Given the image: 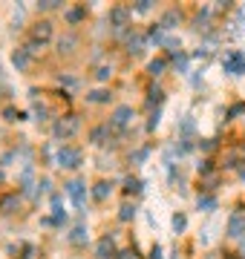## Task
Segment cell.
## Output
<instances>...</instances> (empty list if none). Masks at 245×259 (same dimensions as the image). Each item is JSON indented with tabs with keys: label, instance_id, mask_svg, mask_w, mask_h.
Listing matches in <instances>:
<instances>
[{
	"label": "cell",
	"instance_id": "obj_1",
	"mask_svg": "<svg viewBox=\"0 0 245 259\" xmlns=\"http://www.w3.org/2000/svg\"><path fill=\"white\" fill-rule=\"evenodd\" d=\"M55 164L61 167V170H78V167L84 164V150L75 147V144H61L55 153Z\"/></svg>",
	"mask_w": 245,
	"mask_h": 259
},
{
	"label": "cell",
	"instance_id": "obj_2",
	"mask_svg": "<svg viewBox=\"0 0 245 259\" xmlns=\"http://www.w3.org/2000/svg\"><path fill=\"white\" fill-rule=\"evenodd\" d=\"M78 130H81V121H78V115H61V118L52 121V139L55 141H69L72 136H75Z\"/></svg>",
	"mask_w": 245,
	"mask_h": 259
},
{
	"label": "cell",
	"instance_id": "obj_3",
	"mask_svg": "<svg viewBox=\"0 0 245 259\" xmlns=\"http://www.w3.org/2000/svg\"><path fill=\"white\" fill-rule=\"evenodd\" d=\"M64 193L69 196V202H72V207H75V210H84V207H87L90 187H87L84 179H69V182L64 185Z\"/></svg>",
	"mask_w": 245,
	"mask_h": 259
},
{
	"label": "cell",
	"instance_id": "obj_4",
	"mask_svg": "<svg viewBox=\"0 0 245 259\" xmlns=\"http://www.w3.org/2000/svg\"><path fill=\"white\" fill-rule=\"evenodd\" d=\"M107 20H110V29L113 32H130V23H133V9L130 6H113L110 9V15H107Z\"/></svg>",
	"mask_w": 245,
	"mask_h": 259
},
{
	"label": "cell",
	"instance_id": "obj_5",
	"mask_svg": "<svg viewBox=\"0 0 245 259\" xmlns=\"http://www.w3.org/2000/svg\"><path fill=\"white\" fill-rule=\"evenodd\" d=\"M133 118H136V110H133L130 104H115L107 124H110V127H113V133H115V130H127L133 124Z\"/></svg>",
	"mask_w": 245,
	"mask_h": 259
},
{
	"label": "cell",
	"instance_id": "obj_6",
	"mask_svg": "<svg viewBox=\"0 0 245 259\" xmlns=\"http://www.w3.org/2000/svg\"><path fill=\"white\" fill-rule=\"evenodd\" d=\"M52 37H55V23H52L49 18L32 23V29H29V40H35L38 47H47Z\"/></svg>",
	"mask_w": 245,
	"mask_h": 259
},
{
	"label": "cell",
	"instance_id": "obj_7",
	"mask_svg": "<svg viewBox=\"0 0 245 259\" xmlns=\"http://www.w3.org/2000/svg\"><path fill=\"white\" fill-rule=\"evenodd\" d=\"M110 141H113V127L107 121L90 127V133H87V144L90 147H110Z\"/></svg>",
	"mask_w": 245,
	"mask_h": 259
},
{
	"label": "cell",
	"instance_id": "obj_8",
	"mask_svg": "<svg viewBox=\"0 0 245 259\" xmlns=\"http://www.w3.org/2000/svg\"><path fill=\"white\" fill-rule=\"evenodd\" d=\"M78 47H81V37L69 29V32H64V35H58L55 37V52L61 58H69V55H75L78 52Z\"/></svg>",
	"mask_w": 245,
	"mask_h": 259
},
{
	"label": "cell",
	"instance_id": "obj_9",
	"mask_svg": "<svg viewBox=\"0 0 245 259\" xmlns=\"http://www.w3.org/2000/svg\"><path fill=\"white\" fill-rule=\"evenodd\" d=\"M222 69H225V75H234V78L245 75V52H242V49L228 52V55L222 58Z\"/></svg>",
	"mask_w": 245,
	"mask_h": 259
},
{
	"label": "cell",
	"instance_id": "obj_10",
	"mask_svg": "<svg viewBox=\"0 0 245 259\" xmlns=\"http://www.w3.org/2000/svg\"><path fill=\"white\" fill-rule=\"evenodd\" d=\"M225 236L228 239H242L245 236V213L242 210H234L225 219Z\"/></svg>",
	"mask_w": 245,
	"mask_h": 259
},
{
	"label": "cell",
	"instance_id": "obj_11",
	"mask_svg": "<svg viewBox=\"0 0 245 259\" xmlns=\"http://www.w3.org/2000/svg\"><path fill=\"white\" fill-rule=\"evenodd\" d=\"M66 245H72V248H87L90 245V231H87L84 222H78L69 228V233H66Z\"/></svg>",
	"mask_w": 245,
	"mask_h": 259
},
{
	"label": "cell",
	"instance_id": "obj_12",
	"mask_svg": "<svg viewBox=\"0 0 245 259\" xmlns=\"http://www.w3.org/2000/svg\"><path fill=\"white\" fill-rule=\"evenodd\" d=\"M214 15H217V9H214V6H202V9H196V15H193V20H190V26L196 29V32H208V29H211Z\"/></svg>",
	"mask_w": 245,
	"mask_h": 259
},
{
	"label": "cell",
	"instance_id": "obj_13",
	"mask_svg": "<svg viewBox=\"0 0 245 259\" xmlns=\"http://www.w3.org/2000/svg\"><path fill=\"white\" fill-rule=\"evenodd\" d=\"M52 222H55V228H64L66 222H69V213H66V207H64V202H61V193H52Z\"/></svg>",
	"mask_w": 245,
	"mask_h": 259
},
{
	"label": "cell",
	"instance_id": "obj_14",
	"mask_svg": "<svg viewBox=\"0 0 245 259\" xmlns=\"http://www.w3.org/2000/svg\"><path fill=\"white\" fill-rule=\"evenodd\" d=\"M95 256H98V259H115V256H118V248H115V239L110 236V233L98 239V245H95Z\"/></svg>",
	"mask_w": 245,
	"mask_h": 259
},
{
	"label": "cell",
	"instance_id": "obj_15",
	"mask_svg": "<svg viewBox=\"0 0 245 259\" xmlns=\"http://www.w3.org/2000/svg\"><path fill=\"white\" fill-rule=\"evenodd\" d=\"M196 210L202 213V216H214V213L219 210V199L214 193H199L196 196Z\"/></svg>",
	"mask_w": 245,
	"mask_h": 259
},
{
	"label": "cell",
	"instance_id": "obj_16",
	"mask_svg": "<svg viewBox=\"0 0 245 259\" xmlns=\"http://www.w3.org/2000/svg\"><path fill=\"white\" fill-rule=\"evenodd\" d=\"M150 47V44H147V35H144V32H127V52H130V55H142L144 49Z\"/></svg>",
	"mask_w": 245,
	"mask_h": 259
},
{
	"label": "cell",
	"instance_id": "obj_17",
	"mask_svg": "<svg viewBox=\"0 0 245 259\" xmlns=\"http://www.w3.org/2000/svg\"><path fill=\"white\" fill-rule=\"evenodd\" d=\"M87 104H95V107H101V104H110L113 101V90H107V87H95L90 93L84 95Z\"/></svg>",
	"mask_w": 245,
	"mask_h": 259
},
{
	"label": "cell",
	"instance_id": "obj_18",
	"mask_svg": "<svg viewBox=\"0 0 245 259\" xmlns=\"http://www.w3.org/2000/svg\"><path fill=\"white\" fill-rule=\"evenodd\" d=\"M113 193V182H107V179H98L93 187H90V196H93L95 202H107Z\"/></svg>",
	"mask_w": 245,
	"mask_h": 259
},
{
	"label": "cell",
	"instance_id": "obj_19",
	"mask_svg": "<svg viewBox=\"0 0 245 259\" xmlns=\"http://www.w3.org/2000/svg\"><path fill=\"white\" fill-rule=\"evenodd\" d=\"M32 61H35V58L29 55L23 47H18L15 52H12V64H15V69H18V72H26L29 66H32Z\"/></svg>",
	"mask_w": 245,
	"mask_h": 259
},
{
	"label": "cell",
	"instance_id": "obj_20",
	"mask_svg": "<svg viewBox=\"0 0 245 259\" xmlns=\"http://www.w3.org/2000/svg\"><path fill=\"white\" fill-rule=\"evenodd\" d=\"M179 23H182V12H179V9H168L165 15H161V20H159V26L165 29L168 35H170L176 26H179Z\"/></svg>",
	"mask_w": 245,
	"mask_h": 259
},
{
	"label": "cell",
	"instance_id": "obj_21",
	"mask_svg": "<svg viewBox=\"0 0 245 259\" xmlns=\"http://www.w3.org/2000/svg\"><path fill=\"white\" fill-rule=\"evenodd\" d=\"M113 75H115V66L110 64V61H104V64H95V66H93V78H95L98 83H107Z\"/></svg>",
	"mask_w": 245,
	"mask_h": 259
},
{
	"label": "cell",
	"instance_id": "obj_22",
	"mask_svg": "<svg viewBox=\"0 0 245 259\" xmlns=\"http://www.w3.org/2000/svg\"><path fill=\"white\" fill-rule=\"evenodd\" d=\"M170 231L176 233V236H182V233L188 231V213L185 210H173V216H170Z\"/></svg>",
	"mask_w": 245,
	"mask_h": 259
},
{
	"label": "cell",
	"instance_id": "obj_23",
	"mask_svg": "<svg viewBox=\"0 0 245 259\" xmlns=\"http://www.w3.org/2000/svg\"><path fill=\"white\" fill-rule=\"evenodd\" d=\"M64 20H66V26H78V23H84L87 20V6H72V9H66Z\"/></svg>",
	"mask_w": 245,
	"mask_h": 259
},
{
	"label": "cell",
	"instance_id": "obj_24",
	"mask_svg": "<svg viewBox=\"0 0 245 259\" xmlns=\"http://www.w3.org/2000/svg\"><path fill=\"white\" fill-rule=\"evenodd\" d=\"M0 121L3 124H18V121H23V112L15 104H6V107H0Z\"/></svg>",
	"mask_w": 245,
	"mask_h": 259
},
{
	"label": "cell",
	"instance_id": "obj_25",
	"mask_svg": "<svg viewBox=\"0 0 245 259\" xmlns=\"http://www.w3.org/2000/svg\"><path fill=\"white\" fill-rule=\"evenodd\" d=\"M165 69H168V58H153L150 64H147V75H150L153 81H159L161 75H165Z\"/></svg>",
	"mask_w": 245,
	"mask_h": 259
},
{
	"label": "cell",
	"instance_id": "obj_26",
	"mask_svg": "<svg viewBox=\"0 0 245 259\" xmlns=\"http://www.w3.org/2000/svg\"><path fill=\"white\" fill-rule=\"evenodd\" d=\"M121 190H124V196H127V199H130V196H136V193H142V179H139V176H124Z\"/></svg>",
	"mask_w": 245,
	"mask_h": 259
},
{
	"label": "cell",
	"instance_id": "obj_27",
	"mask_svg": "<svg viewBox=\"0 0 245 259\" xmlns=\"http://www.w3.org/2000/svg\"><path fill=\"white\" fill-rule=\"evenodd\" d=\"M136 202H133V199H124L121 202V207H118V222H133V219H136Z\"/></svg>",
	"mask_w": 245,
	"mask_h": 259
},
{
	"label": "cell",
	"instance_id": "obj_28",
	"mask_svg": "<svg viewBox=\"0 0 245 259\" xmlns=\"http://www.w3.org/2000/svg\"><path fill=\"white\" fill-rule=\"evenodd\" d=\"M147 104L156 107V110H161V104H165V90H161L159 83H153L150 90H147Z\"/></svg>",
	"mask_w": 245,
	"mask_h": 259
},
{
	"label": "cell",
	"instance_id": "obj_29",
	"mask_svg": "<svg viewBox=\"0 0 245 259\" xmlns=\"http://www.w3.org/2000/svg\"><path fill=\"white\" fill-rule=\"evenodd\" d=\"M20 207V193H9L0 199V213H15Z\"/></svg>",
	"mask_w": 245,
	"mask_h": 259
},
{
	"label": "cell",
	"instance_id": "obj_30",
	"mask_svg": "<svg viewBox=\"0 0 245 259\" xmlns=\"http://www.w3.org/2000/svg\"><path fill=\"white\" fill-rule=\"evenodd\" d=\"M193 130H196L193 115H185V118L179 121V139H190V136H193Z\"/></svg>",
	"mask_w": 245,
	"mask_h": 259
},
{
	"label": "cell",
	"instance_id": "obj_31",
	"mask_svg": "<svg viewBox=\"0 0 245 259\" xmlns=\"http://www.w3.org/2000/svg\"><path fill=\"white\" fill-rule=\"evenodd\" d=\"M130 9H133V15H150V12L156 9V3H153V0H136Z\"/></svg>",
	"mask_w": 245,
	"mask_h": 259
},
{
	"label": "cell",
	"instance_id": "obj_32",
	"mask_svg": "<svg viewBox=\"0 0 245 259\" xmlns=\"http://www.w3.org/2000/svg\"><path fill=\"white\" fill-rule=\"evenodd\" d=\"M173 66H176V72L188 75V66H190V55H185V52H179V55L173 58Z\"/></svg>",
	"mask_w": 245,
	"mask_h": 259
},
{
	"label": "cell",
	"instance_id": "obj_33",
	"mask_svg": "<svg viewBox=\"0 0 245 259\" xmlns=\"http://www.w3.org/2000/svg\"><path fill=\"white\" fill-rule=\"evenodd\" d=\"M32 112H35V115H38V118L35 121H49V104H44V101H35L32 104Z\"/></svg>",
	"mask_w": 245,
	"mask_h": 259
},
{
	"label": "cell",
	"instance_id": "obj_34",
	"mask_svg": "<svg viewBox=\"0 0 245 259\" xmlns=\"http://www.w3.org/2000/svg\"><path fill=\"white\" fill-rule=\"evenodd\" d=\"M147 156H150V147H139V150H133V153H130V161H133V164H144Z\"/></svg>",
	"mask_w": 245,
	"mask_h": 259
},
{
	"label": "cell",
	"instance_id": "obj_35",
	"mask_svg": "<svg viewBox=\"0 0 245 259\" xmlns=\"http://www.w3.org/2000/svg\"><path fill=\"white\" fill-rule=\"evenodd\" d=\"M61 9V0H38V12H55Z\"/></svg>",
	"mask_w": 245,
	"mask_h": 259
},
{
	"label": "cell",
	"instance_id": "obj_36",
	"mask_svg": "<svg viewBox=\"0 0 245 259\" xmlns=\"http://www.w3.org/2000/svg\"><path fill=\"white\" fill-rule=\"evenodd\" d=\"M15 158H18V150H6V153L0 156V167H9Z\"/></svg>",
	"mask_w": 245,
	"mask_h": 259
},
{
	"label": "cell",
	"instance_id": "obj_37",
	"mask_svg": "<svg viewBox=\"0 0 245 259\" xmlns=\"http://www.w3.org/2000/svg\"><path fill=\"white\" fill-rule=\"evenodd\" d=\"M12 20H15V23H23V20H26V9H23V6H15V9H12Z\"/></svg>",
	"mask_w": 245,
	"mask_h": 259
},
{
	"label": "cell",
	"instance_id": "obj_38",
	"mask_svg": "<svg viewBox=\"0 0 245 259\" xmlns=\"http://www.w3.org/2000/svg\"><path fill=\"white\" fill-rule=\"evenodd\" d=\"M214 147H217V141H214V139H202V141H199V150H202V153H211Z\"/></svg>",
	"mask_w": 245,
	"mask_h": 259
},
{
	"label": "cell",
	"instance_id": "obj_39",
	"mask_svg": "<svg viewBox=\"0 0 245 259\" xmlns=\"http://www.w3.org/2000/svg\"><path fill=\"white\" fill-rule=\"evenodd\" d=\"M239 112H245V101H239V104H234L231 110H228V118H236Z\"/></svg>",
	"mask_w": 245,
	"mask_h": 259
},
{
	"label": "cell",
	"instance_id": "obj_40",
	"mask_svg": "<svg viewBox=\"0 0 245 259\" xmlns=\"http://www.w3.org/2000/svg\"><path fill=\"white\" fill-rule=\"evenodd\" d=\"M159 121H161V110H156L150 115V121H147V130H156V127H159Z\"/></svg>",
	"mask_w": 245,
	"mask_h": 259
},
{
	"label": "cell",
	"instance_id": "obj_41",
	"mask_svg": "<svg viewBox=\"0 0 245 259\" xmlns=\"http://www.w3.org/2000/svg\"><path fill=\"white\" fill-rule=\"evenodd\" d=\"M161 253H165V250H161V245H153V248H150V259H165Z\"/></svg>",
	"mask_w": 245,
	"mask_h": 259
},
{
	"label": "cell",
	"instance_id": "obj_42",
	"mask_svg": "<svg viewBox=\"0 0 245 259\" xmlns=\"http://www.w3.org/2000/svg\"><path fill=\"white\" fill-rule=\"evenodd\" d=\"M61 83H66V87H75V78H72V75H61Z\"/></svg>",
	"mask_w": 245,
	"mask_h": 259
},
{
	"label": "cell",
	"instance_id": "obj_43",
	"mask_svg": "<svg viewBox=\"0 0 245 259\" xmlns=\"http://www.w3.org/2000/svg\"><path fill=\"white\" fill-rule=\"evenodd\" d=\"M236 173H239V179L245 182V164H239V167H236Z\"/></svg>",
	"mask_w": 245,
	"mask_h": 259
},
{
	"label": "cell",
	"instance_id": "obj_44",
	"mask_svg": "<svg viewBox=\"0 0 245 259\" xmlns=\"http://www.w3.org/2000/svg\"><path fill=\"white\" fill-rule=\"evenodd\" d=\"M3 179H6V173H3V167H0V185H3Z\"/></svg>",
	"mask_w": 245,
	"mask_h": 259
},
{
	"label": "cell",
	"instance_id": "obj_45",
	"mask_svg": "<svg viewBox=\"0 0 245 259\" xmlns=\"http://www.w3.org/2000/svg\"><path fill=\"white\" fill-rule=\"evenodd\" d=\"M72 259H81V256H72Z\"/></svg>",
	"mask_w": 245,
	"mask_h": 259
},
{
	"label": "cell",
	"instance_id": "obj_46",
	"mask_svg": "<svg viewBox=\"0 0 245 259\" xmlns=\"http://www.w3.org/2000/svg\"><path fill=\"white\" fill-rule=\"evenodd\" d=\"M0 72H3V66H0Z\"/></svg>",
	"mask_w": 245,
	"mask_h": 259
}]
</instances>
